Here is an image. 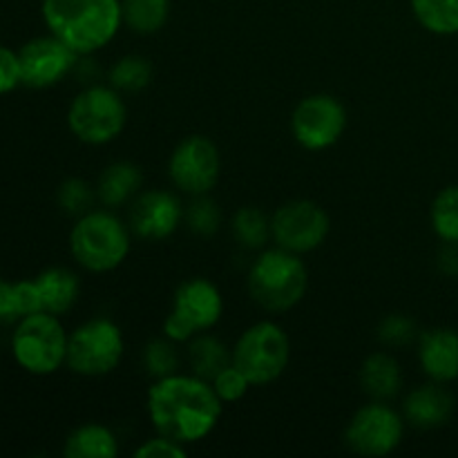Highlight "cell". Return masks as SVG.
I'll return each mask as SVG.
<instances>
[{"mask_svg":"<svg viewBox=\"0 0 458 458\" xmlns=\"http://www.w3.org/2000/svg\"><path fill=\"white\" fill-rule=\"evenodd\" d=\"M22 85L30 89H49L65 81L79 67L81 56L54 34L36 36L18 47Z\"/></svg>","mask_w":458,"mask_h":458,"instance_id":"obj_14","label":"cell"},{"mask_svg":"<svg viewBox=\"0 0 458 458\" xmlns=\"http://www.w3.org/2000/svg\"><path fill=\"white\" fill-rule=\"evenodd\" d=\"M456 401L443 383L429 380L428 385L411 389L403 401V416L416 429H437L450 423Z\"/></svg>","mask_w":458,"mask_h":458,"instance_id":"obj_17","label":"cell"},{"mask_svg":"<svg viewBox=\"0 0 458 458\" xmlns=\"http://www.w3.org/2000/svg\"><path fill=\"white\" fill-rule=\"evenodd\" d=\"M233 237L237 244L246 250H262L267 249L271 240V215L264 213L258 206H242L233 215Z\"/></svg>","mask_w":458,"mask_h":458,"instance_id":"obj_26","label":"cell"},{"mask_svg":"<svg viewBox=\"0 0 458 458\" xmlns=\"http://www.w3.org/2000/svg\"><path fill=\"white\" fill-rule=\"evenodd\" d=\"M143 367L152 378H165L170 374L179 371V353L177 343L161 335V338L150 340L143 349Z\"/></svg>","mask_w":458,"mask_h":458,"instance_id":"obj_31","label":"cell"},{"mask_svg":"<svg viewBox=\"0 0 458 458\" xmlns=\"http://www.w3.org/2000/svg\"><path fill=\"white\" fill-rule=\"evenodd\" d=\"M146 410L157 434L188 447L215 432L224 414V403L208 380L177 371L150 385Z\"/></svg>","mask_w":458,"mask_h":458,"instance_id":"obj_1","label":"cell"},{"mask_svg":"<svg viewBox=\"0 0 458 458\" xmlns=\"http://www.w3.org/2000/svg\"><path fill=\"white\" fill-rule=\"evenodd\" d=\"M210 385H213L215 394H217L219 401H222L224 405L240 403L242 398L249 394V389L253 387V385H250V380L246 378V376L242 374V371L237 369L233 362L228 367H224V369L219 371L213 380H210Z\"/></svg>","mask_w":458,"mask_h":458,"instance_id":"obj_33","label":"cell"},{"mask_svg":"<svg viewBox=\"0 0 458 458\" xmlns=\"http://www.w3.org/2000/svg\"><path fill=\"white\" fill-rule=\"evenodd\" d=\"M65 458H116L119 456V438L110 428L101 423L79 425L67 434L63 443Z\"/></svg>","mask_w":458,"mask_h":458,"instance_id":"obj_21","label":"cell"},{"mask_svg":"<svg viewBox=\"0 0 458 458\" xmlns=\"http://www.w3.org/2000/svg\"><path fill=\"white\" fill-rule=\"evenodd\" d=\"M186 445L168 437H161V434L148 438L146 443H141L134 450V458H186Z\"/></svg>","mask_w":458,"mask_h":458,"instance_id":"obj_35","label":"cell"},{"mask_svg":"<svg viewBox=\"0 0 458 458\" xmlns=\"http://www.w3.org/2000/svg\"><path fill=\"white\" fill-rule=\"evenodd\" d=\"M378 340L387 349H401L419 340L416 322L405 313H389L378 325Z\"/></svg>","mask_w":458,"mask_h":458,"instance_id":"obj_32","label":"cell"},{"mask_svg":"<svg viewBox=\"0 0 458 458\" xmlns=\"http://www.w3.org/2000/svg\"><path fill=\"white\" fill-rule=\"evenodd\" d=\"M128 106L110 83H92L81 89L67 107V128L85 146H107L123 134Z\"/></svg>","mask_w":458,"mask_h":458,"instance_id":"obj_6","label":"cell"},{"mask_svg":"<svg viewBox=\"0 0 458 458\" xmlns=\"http://www.w3.org/2000/svg\"><path fill=\"white\" fill-rule=\"evenodd\" d=\"M411 13L434 36H458V0H410Z\"/></svg>","mask_w":458,"mask_h":458,"instance_id":"obj_25","label":"cell"},{"mask_svg":"<svg viewBox=\"0 0 458 458\" xmlns=\"http://www.w3.org/2000/svg\"><path fill=\"white\" fill-rule=\"evenodd\" d=\"M347 130V110L334 94H309L291 112V134L309 152L334 148Z\"/></svg>","mask_w":458,"mask_h":458,"instance_id":"obj_11","label":"cell"},{"mask_svg":"<svg viewBox=\"0 0 458 458\" xmlns=\"http://www.w3.org/2000/svg\"><path fill=\"white\" fill-rule=\"evenodd\" d=\"M233 365L253 387L271 385L286 371L291 360L289 334L273 320H259L242 331L233 344Z\"/></svg>","mask_w":458,"mask_h":458,"instance_id":"obj_7","label":"cell"},{"mask_svg":"<svg viewBox=\"0 0 458 458\" xmlns=\"http://www.w3.org/2000/svg\"><path fill=\"white\" fill-rule=\"evenodd\" d=\"M22 85L21 74V58H18V49L4 47L0 45V97L12 94Z\"/></svg>","mask_w":458,"mask_h":458,"instance_id":"obj_34","label":"cell"},{"mask_svg":"<svg viewBox=\"0 0 458 458\" xmlns=\"http://www.w3.org/2000/svg\"><path fill=\"white\" fill-rule=\"evenodd\" d=\"M182 199L173 191H143L130 201L128 226L134 237L146 242H164L183 224Z\"/></svg>","mask_w":458,"mask_h":458,"instance_id":"obj_15","label":"cell"},{"mask_svg":"<svg viewBox=\"0 0 458 458\" xmlns=\"http://www.w3.org/2000/svg\"><path fill=\"white\" fill-rule=\"evenodd\" d=\"M143 170L132 161H114L101 170L97 182V199L106 208L130 204L141 192Z\"/></svg>","mask_w":458,"mask_h":458,"instance_id":"obj_19","label":"cell"},{"mask_svg":"<svg viewBox=\"0 0 458 458\" xmlns=\"http://www.w3.org/2000/svg\"><path fill=\"white\" fill-rule=\"evenodd\" d=\"M438 267L445 276H458V244H445L438 253Z\"/></svg>","mask_w":458,"mask_h":458,"instance_id":"obj_36","label":"cell"},{"mask_svg":"<svg viewBox=\"0 0 458 458\" xmlns=\"http://www.w3.org/2000/svg\"><path fill=\"white\" fill-rule=\"evenodd\" d=\"M183 224L195 235L210 237L222 228V210L208 195L192 197V201L183 210Z\"/></svg>","mask_w":458,"mask_h":458,"instance_id":"obj_30","label":"cell"},{"mask_svg":"<svg viewBox=\"0 0 458 458\" xmlns=\"http://www.w3.org/2000/svg\"><path fill=\"white\" fill-rule=\"evenodd\" d=\"M132 231L112 208H92L76 217L70 231V255L83 271L112 273L128 259Z\"/></svg>","mask_w":458,"mask_h":458,"instance_id":"obj_3","label":"cell"},{"mask_svg":"<svg viewBox=\"0 0 458 458\" xmlns=\"http://www.w3.org/2000/svg\"><path fill=\"white\" fill-rule=\"evenodd\" d=\"M123 25L132 34L152 36L165 27L173 0H121Z\"/></svg>","mask_w":458,"mask_h":458,"instance_id":"obj_24","label":"cell"},{"mask_svg":"<svg viewBox=\"0 0 458 458\" xmlns=\"http://www.w3.org/2000/svg\"><path fill=\"white\" fill-rule=\"evenodd\" d=\"M186 358L188 367H191V374L199 376L204 380H213L224 367H228L233 362V353L217 335L208 334H197L195 338L186 343Z\"/></svg>","mask_w":458,"mask_h":458,"instance_id":"obj_22","label":"cell"},{"mask_svg":"<svg viewBox=\"0 0 458 458\" xmlns=\"http://www.w3.org/2000/svg\"><path fill=\"white\" fill-rule=\"evenodd\" d=\"M40 298V309L52 316H65L81 298V280L65 267H49L34 277Z\"/></svg>","mask_w":458,"mask_h":458,"instance_id":"obj_18","label":"cell"},{"mask_svg":"<svg viewBox=\"0 0 458 458\" xmlns=\"http://www.w3.org/2000/svg\"><path fill=\"white\" fill-rule=\"evenodd\" d=\"M67 340L70 334L63 327L61 318L38 311L13 325L9 352L25 374L45 378L65 367Z\"/></svg>","mask_w":458,"mask_h":458,"instance_id":"obj_5","label":"cell"},{"mask_svg":"<svg viewBox=\"0 0 458 458\" xmlns=\"http://www.w3.org/2000/svg\"><path fill=\"white\" fill-rule=\"evenodd\" d=\"M224 316V295L208 277H188L177 286L161 331L177 344L215 329Z\"/></svg>","mask_w":458,"mask_h":458,"instance_id":"obj_8","label":"cell"},{"mask_svg":"<svg viewBox=\"0 0 458 458\" xmlns=\"http://www.w3.org/2000/svg\"><path fill=\"white\" fill-rule=\"evenodd\" d=\"M429 224L445 244H458V186H445L429 206Z\"/></svg>","mask_w":458,"mask_h":458,"instance_id":"obj_28","label":"cell"},{"mask_svg":"<svg viewBox=\"0 0 458 458\" xmlns=\"http://www.w3.org/2000/svg\"><path fill=\"white\" fill-rule=\"evenodd\" d=\"M125 353L123 331L110 318H92L70 331L65 367L83 378H101L121 365Z\"/></svg>","mask_w":458,"mask_h":458,"instance_id":"obj_9","label":"cell"},{"mask_svg":"<svg viewBox=\"0 0 458 458\" xmlns=\"http://www.w3.org/2000/svg\"><path fill=\"white\" fill-rule=\"evenodd\" d=\"M219 174H222L219 148L204 134H191L182 139L170 152L168 177L182 195H208L217 186Z\"/></svg>","mask_w":458,"mask_h":458,"instance_id":"obj_12","label":"cell"},{"mask_svg":"<svg viewBox=\"0 0 458 458\" xmlns=\"http://www.w3.org/2000/svg\"><path fill=\"white\" fill-rule=\"evenodd\" d=\"M419 365L434 383L450 385L458 380V331L437 327L419 334Z\"/></svg>","mask_w":458,"mask_h":458,"instance_id":"obj_16","label":"cell"},{"mask_svg":"<svg viewBox=\"0 0 458 458\" xmlns=\"http://www.w3.org/2000/svg\"><path fill=\"white\" fill-rule=\"evenodd\" d=\"M40 16L49 34L81 58L107 47L123 27L121 0H40Z\"/></svg>","mask_w":458,"mask_h":458,"instance_id":"obj_2","label":"cell"},{"mask_svg":"<svg viewBox=\"0 0 458 458\" xmlns=\"http://www.w3.org/2000/svg\"><path fill=\"white\" fill-rule=\"evenodd\" d=\"M358 380L371 401H392L403 389V369L392 353L374 352L362 360Z\"/></svg>","mask_w":458,"mask_h":458,"instance_id":"obj_20","label":"cell"},{"mask_svg":"<svg viewBox=\"0 0 458 458\" xmlns=\"http://www.w3.org/2000/svg\"><path fill=\"white\" fill-rule=\"evenodd\" d=\"M152 76H155V67L146 56L128 54L112 63L107 72V83L121 94H137L152 83Z\"/></svg>","mask_w":458,"mask_h":458,"instance_id":"obj_27","label":"cell"},{"mask_svg":"<svg viewBox=\"0 0 458 458\" xmlns=\"http://www.w3.org/2000/svg\"><path fill=\"white\" fill-rule=\"evenodd\" d=\"M331 219L311 199H291L271 215V240L280 249L307 255L320 249L329 237Z\"/></svg>","mask_w":458,"mask_h":458,"instance_id":"obj_13","label":"cell"},{"mask_svg":"<svg viewBox=\"0 0 458 458\" xmlns=\"http://www.w3.org/2000/svg\"><path fill=\"white\" fill-rule=\"evenodd\" d=\"M407 420L389 401H369L358 407L344 429V445L358 456L383 458L401 447Z\"/></svg>","mask_w":458,"mask_h":458,"instance_id":"obj_10","label":"cell"},{"mask_svg":"<svg viewBox=\"0 0 458 458\" xmlns=\"http://www.w3.org/2000/svg\"><path fill=\"white\" fill-rule=\"evenodd\" d=\"M38 311L43 309H40L34 277L16 282L0 280V327H13L25 316Z\"/></svg>","mask_w":458,"mask_h":458,"instance_id":"obj_23","label":"cell"},{"mask_svg":"<svg viewBox=\"0 0 458 458\" xmlns=\"http://www.w3.org/2000/svg\"><path fill=\"white\" fill-rule=\"evenodd\" d=\"M250 298L267 313H286L298 307L309 289V271L302 255L273 246L262 249L246 276Z\"/></svg>","mask_w":458,"mask_h":458,"instance_id":"obj_4","label":"cell"},{"mask_svg":"<svg viewBox=\"0 0 458 458\" xmlns=\"http://www.w3.org/2000/svg\"><path fill=\"white\" fill-rule=\"evenodd\" d=\"M56 204L70 217H81L88 210L94 208V204H98L97 199V188L89 186L85 179L81 177H70L58 186L56 191Z\"/></svg>","mask_w":458,"mask_h":458,"instance_id":"obj_29","label":"cell"}]
</instances>
